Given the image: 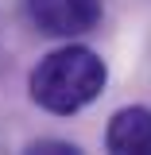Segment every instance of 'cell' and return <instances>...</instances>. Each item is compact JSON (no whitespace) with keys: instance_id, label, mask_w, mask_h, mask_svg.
<instances>
[{"instance_id":"1","label":"cell","mask_w":151,"mask_h":155,"mask_svg":"<svg viewBox=\"0 0 151 155\" xmlns=\"http://www.w3.org/2000/svg\"><path fill=\"white\" fill-rule=\"evenodd\" d=\"M105 81H109V66L101 62V54H93L89 47H62V51H51L47 58H39V66L27 78V89L39 109L70 116L93 105Z\"/></svg>"},{"instance_id":"2","label":"cell","mask_w":151,"mask_h":155,"mask_svg":"<svg viewBox=\"0 0 151 155\" xmlns=\"http://www.w3.org/2000/svg\"><path fill=\"white\" fill-rule=\"evenodd\" d=\"M27 16L43 35L74 39L93 31L105 8H101V0H27Z\"/></svg>"},{"instance_id":"3","label":"cell","mask_w":151,"mask_h":155,"mask_svg":"<svg viewBox=\"0 0 151 155\" xmlns=\"http://www.w3.org/2000/svg\"><path fill=\"white\" fill-rule=\"evenodd\" d=\"M105 147L116 155H151V109L128 105L109 120Z\"/></svg>"},{"instance_id":"4","label":"cell","mask_w":151,"mask_h":155,"mask_svg":"<svg viewBox=\"0 0 151 155\" xmlns=\"http://www.w3.org/2000/svg\"><path fill=\"white\" fill-rule=\"evenodd\" d=\"M27 151H35V155L39 151H43V155H77L81 147H77V143H66V140H35Z\"/></svg>"}]
</instances>
